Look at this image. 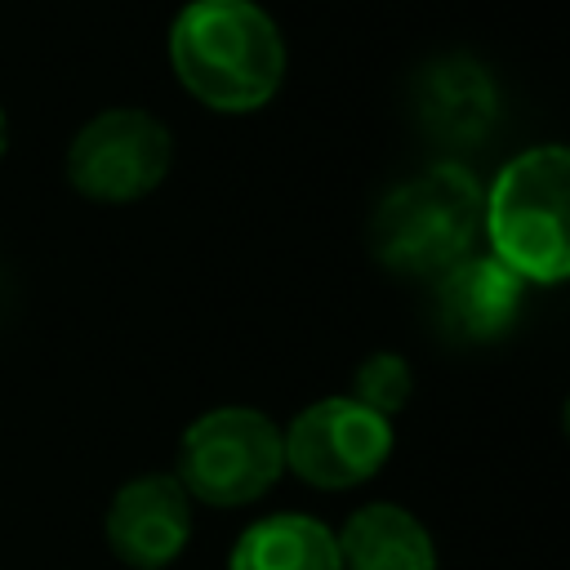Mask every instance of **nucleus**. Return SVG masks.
I'll return each instance as SVG.
<instances>
[{
  "instance_id": "12",
  "label": "nucleus",
  "mask_w": 570,
  "mask_h": 570,
  "mask_svg": "<svg viewBox=\"0 0 570 570\" xmlns=\"http://www.w3.org/2000/svg\"><path fill=\"white\" fill-rule=\"evenodd\" d=\"M352 401H361L365 410L392 419L410 401V365H405V356H396V352L365 356L356 365V374H352Z\"/></svg>"
},
{
  "instance_id": "1",
  "label": "nucleus",
  "mask_w": 570,
  "mask_h": 570,
  "mask_svg": "<svg viewBox=\"0 0 570 570\" xmlns=\"http://www.w3.org/2000/svg\"><path fill=\"white\" fill-rule=\"evenodd\" d=\"M178 85L214 111H254L285 80V40L254 0H191L169 22Z\"/></svg>"
},
{
  "instance_id": "7",
  "label": "nucleus",
  "mask_w": 570,
  "mask_h": 570,
  "mask_svg": "<svg viewBox=\"0 0 570 570\" xmlns=\"http://www.w3.org/2000/svg\"><path fill=\"white\" fill-rule=\"evenodd\" d=\"M191 539V499L169 472L134 476L107 508V548L134 570H160Z\"/></svg>"
},
{
  "instance_id": "11",
  "label": "nucleus",
  "mask_w": 570,
  "mask_h": 570,
  "mask_svg": "<svg viewBox=\"0 0 570 570\" xmlns=\"http://www.w3.org/2000/svg\"><path fill=\"white\" fill-rule=\"evenodd\" d=\"M227 570H338V543L307 512H272L240 530Z\"/></svg>"
},
{
  "instance_id": "3",
  "label": "nucleus",
  "mask_w": 570,
  "mask_h": 570,
  "mask_svg": "<svg viewBox=\"0 0 570 570\" xmlns=\"http://www.w3.org/2000/svg\"><path fill=\"white\" fill-rule=\"evenodd\" d=\"M481 227V187L476 178L441 160L401 187H392L374 214V254L401 276H428L459 263Z\"/></svg>"
},
{
  "instance_id": "4",
  "label": "nucleus",
  "mask_w": 570,
  "mask_h": 570,
  "mask_svg": "<svg viewBox=\"0 0 570 570\" xmlns=\"http://www.w3.org/2000/svg\"><path fill=\"white\" fill-rule=\"evenodd\" d=\"M285 472L281 428L249 405H218L187 423L178 441V485L209 508H240Z\"/></svg>"
},
{
  "instance_id": "13",
  "label": "nucleus",
  "mask_w": 570,
  "mask_h": 570,
  "mask_svg": "<svg viewBox=\"0 0 570 570\" xmlns=\"http://www.w3.org/2000/svg\"><path fill=\"white\" fill-rule=\"evenodd\" d=\"M4 147H9V120H4V107H0V156H4Z\"/></svg>"
},
{
  "instance_id": "6",
  "label": "nucleus",
  "mask_w": 570,
  "mask_h": 570,
  "mask_svg": "<svg viewBox=\"0 0 570 570\" xmlns=\"http://www.w3.org/2000/svg\"><path fill=\"white\" fill-rule=\"evenodd\" d=\"M285 468L316 490H347L370 481L392 454V419L365 410L352 396H325L303 405L281 432Z\"/></svg>"
},
{
  "instance_id": "5",
  "label": "nucleus",
  "mask_w": 570,
  "mask_h": 570,
  "mask_svg": "<svg viewBox=\"0 0 570 570\" xmlns=\"http://www.w3.org/2000/svg\"><path fill=\"white\" fill-rule=\"evenodd\" d=\"M169 129L138 107H107L80 125L67 147V178L85 200L129 205L169 174Z\"/></svg>"
},
{
  "instance_id": "9",
  "label": "nucleus",
  "mask_w": 570,
  "mask_h": 570,
  "mask_svg": "<svg viewBox=\"0 0 570 570\" xmlns=\"http://www.w3.org/2000/svg\"><path fill=\"white\" fill-rule=\"evenodd\" d=\"M338 543V570H436V548L428 525L401 503H365L356 508Z\"/></svg>"
},
{
  "instance_id": "10",
  "label": "nucleus",
  "mask_w": 570,
  "mask_h": 570,
  "mask_svg": "<svg viewBox=\"0 0 570 570\" xmlns=\"http://www.w3.org/2000/svg\"><path fill=\"white\" fill-rule=\"evenodd\" d=\"M414 102H419V120L432 138L450 142V147H468L476 142L490 120H494V85L490 76L476 67V62H463V58H450V62H436L423 71L419 89H414Z\"/></svg>"
},
{
  "instance_id": "8",
  "label": "nucleus",
  "mask_w": 570,
  "mask_h": 570,
  "mask_svg": "<svg viewBox=\"0 0 570 570\" xmlns=\"http://www.w3.org/2000/svg\"><path fill=\"white\" fill-rule=\"evenodd\" d=\"M525 281L512 276L499 258H459L441 272L436 285V316L450 338L490 343L499 338L521 303Z\"/></svg>"
},
{
  "instance_id": "2",
  "label": "nucleus",
  "mask_w": 570,
  "mask_h": 570,
  "mask_svg": "<svg viewBox=\"0 0 570 570\" xmlns=\"http://www.w3.org/2000/svg\"><path fill=\"white\" fill-rule=\"evenodd\" d=\"M566 178V147L539 142L512 156L490 183V191H481V227L490 240V258H499L521 281L557 285L570 272Z\"/></svg>"
}]
</instances>
